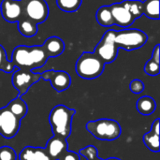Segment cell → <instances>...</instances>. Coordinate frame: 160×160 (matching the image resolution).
Masks as SVG:
<instances>
[{
  "mask_svg": "<svg viewBox=\"0 0 160 160\" xmlns=\"http://www.w3.org/2000/svg\"><path fill=\"white\" fill-rule=\"evenodd\" d=\"M48 58L42 46L19 45L14 48L10 62L18 69L33 71L43 67Z\"/></svg>",
  "mask_w": 160,
  "mask_h": 160,
  "instance_id": "6da1fadb",
  "label": "cell"
},
{
  "mask_svg": "<svg viewBox=\"0 0 160 160\" xmlns=\"http://www.w3.org/2000/svg\"><path fill=\"white\" fill-rule=\"evenodd\" d=\"M110 8L114 24L124 28L130 26L143 15L142 2L140 0H124L110 5Z\"/></svg>",
  "mask_w": 160,
  "mask_h": 160,
  "instance_id": "7a4b0ae2",
  "label": "cell"
},
{
  "mask_svg": "<svg viewBox=\"0 0 160 160\" xmlns=\"http://www.w3.org/2000/svg\"><path fill=\"white\" fill-rule=\"evenodd\" d=\"M74 109H69L65 105H57L52 108L49 115L53 136L67 140L71 133L72 118L75 114Z\"/></svg>",
  "mask_w": 160,
  "mask_h": 160,
  "instance_id": "3957f363",
  "label": "cell"
},
{
  "mask_svg": "<svg viewBox=\"0 0 160 160\" xmlns=\"http://www.w3.org/2000/svg\"><path fill=\"white\" fill-rule=\"evenodd\" d=\"M104 62L94 52H84L78 58L75 65V71L82 79L94 80L99 77L104 71Z\"/></svg>",
  "mask_w": 160,
  "mask_h": 160,
  "instance_id": "277c9868",
  "label": "cell"
},
{
  "mask_svg": "<svg viewBox=\"0 0 160 160\" xmlns=\"http://www.w3.org/2000/svg\"><path fill=\"white\" fill-rule=\"evenodd\" d=\"M86 129L96 139L108 142L117 140L122 132L117 121L106 118L89 121L86 124Z\"/></svg>",
  "mask_w": 160,
  "mask_h": 160,
  "instance_id": "5b68a950",
  "label": "cell"
},
{
  "mask_svg": "<svg viewBox=\"0 0 160 160\" xmlns=\"http://www.w3.org/2000/svg\"><path fill=\"white\" fill-rule=\"evenodd\" d=\"M112 38L118 48L132 51L142 48L148 40V36L140 29H123L120 31L112 30Z\"/></svg>",
  "mask_w": 160,
  "mask_h": 160,
  "instance_id": "8992f818",
  "label": "cell"
},
{
  "mask_svg": "<svg viewBox=\"0 0 160 160\" xmlns=\"http://www.w3.org/2000/svg\"><path fill=\"white\" fill-rule=\"evenodd\" d=\"M23 8V17L35 23L44 22L49 16V7L45 0H21Z\"/></svg>",
  "mask_w": 160,
  "mask_h": 160,
  "instance_id": "52a82bcc",
  "label": "cell"
},
{
  "mask_svg": "<svg viewBox=\"0 0 160 160\" xmlns=\"http://www.w3.org/2000/svg\"><path fill=\"white\" fill-rule=\"evenodd\" d=\"M118 49L119 48L113 41L112 30H108L96 46L94 53L98 56L104 64H111L116 59L118 55Z\"/></svg>",
  "mask_w": 160,
  "mask_h": 160,
  "instance_id": "ba28073f",
  "label": "cell"
},
{
  "mask_svg": "<svg viewBox=\"0 0 160 160\" xmlns=\"http://www.w3.org/2000/svg\"><path fill=\"white\" fill-rule=\"evenodd\" d=\"M40 80V73L34 72L32 70L16 69L12 74V84L14 88L19 92V96L24 95L28 89Z\"/></svg>",
  "mask_w": 160,
  "mask_h": 160,
  "instance_id": "9c48e42d",
  "label": "cell"
},
{
  "mask_svg": "<svg viewBox=\"0 0 160 160\" xmlns=\"http://www.w3.org/2000/svg\"><path fill=\"white\" fill-rule=\"evenodd\" d=\"M1 111V127L0 135L5 139H12L20 129L21 120L11 113L6 107L0 109Z\"/></svg>",
  "mask_w": 160,
  "mask_h": 160,
  "instance_id": "30bf717a",
  "label": "cell"
},
{
  "mask_svg": "<svg viewBox=\"0 0 160 160\" xmlns=\"http://www.w3.org/2000/svg\"><path fill=\"white\" fill-rule=\"evenodd\" d=\"M40 79L49 81L52 88L57 92H63L67 90L71 83V78L69 74L63 70H47L40 73Z\"/></svg>",
  "mask_w": 160,
  "mask_h": 160,
  "instance_id": "8fae6325",
  "label": "cell"
},
{
  "mask_svg": "<svg viewBox=\"0 0 160 160\" xmlns=\"http://www.w3.org/2000/svg\"><path fill=\"white\" fill-rule=\"evenodd\" d=\"M0 12L8 22H18L23 17V8L21 0H2Z\"/></svg>",
  "mask_w": 160,
  "mask_h": 160,
  "instance_id": "7c38bea8",
  "label": "cell"
},
{
  "mask_svg": "<svg viewBox=\"0 0 160 160\" xmlns=\"http://www.w3.org/2000/svg\"><path fill=\"white\" fill-rule=\"evenodd\" d=\"M68 149L67 140L52 136L47 142L45 151L52 160H59Z\"/></svg>",
  "mask_w": 160,
  "mask_h": 160,
  "instance_id": "4fadbf2b",
  "label": "cell"
},
{
  "mask_svg": "<svg viewBox=\"0 0 160 160\" xmlns=\"http://www.w3.org/2000/svg\"><path fill=\"white\" fill-rule=\"evenodd\" d=\"M41 46L49 58L59 56L65 51V42L55 36L48 38Z\"/></svg>",
  "mask_w": 160,
  "mask_h": 160,
  "instance_id": "5bb4252c",
  "label": "cell"
},
{
  "mask_svg": "<svg viewBox=\"0 0 160 160\" xmlns=\"http://www.w3.org/2000/svg\"><path fill=\"white\" fill-rule=\"evenodd\" d=\"M20 160H52L50 156L47 154L45 149L42 148H36L31 146L24 147L20 155H19Z\"/></svg>",
  "mask_w": 160,
  "mask_h": 160,
  "instance_id": "9a60e30c",
  "label": "cell"
},
{
  "mask_svg": "<svg viewBox=\"0 0 160 160\" xmlns=\"http://www.w3.org/2000/svg\"><path fill=\"white\" fill-rule=\"evenodd\" d=\"M157 108L156 101L153 98L149 96H144L140 98L136 102V109L137 111L144 116L151 115Z\"/></svg>",
  "mask_w": 160,
  "mask_h": 160,
  "instance_id": "2e32d148",
  "label": "cell"
},
{
  "mask_svg": "<svg viewBox=\"0 0 160 160\" xmlns=\"http://www.w3.org/2000/svg\"><path fill=\"white\" fill-rule=\"evenodd\" d=\"M6 108L11 112L13 113L17 118H19L20 120H22L27 113V105L26 103L21 98L20 96L16 97L13 100H11L7 106Z\"/></svg>",
  "mask_w": 160,
  "mask_h": 160,
  "instance_id": "e0dca14e",
  "label": "cell"
},
{
  "mask_svg": "<svg viewBox=\"0 0 160 160\" xmlns=\"http://www.w3.org/2000/svg\"><path fill=\"white\" fill-rule=\"evenodd\" d=\"M18 31L25 38H32L38 33V24L28 18L22 17L17 22Z\"/></svg>",
  "mask_w": 160,
  "mask_h": 160,
  "instance_id": "ac0fdd59",
  "label": "cell"
},
{
  "mask_svg": "<svg viewBox=\"0 0 160 160\" xmlns=\"http://www.w3.org/2000/svg\"><path fill=\"white\" fill-rule=\"evenodd\" d=\"M96 19L98 24L104 26V27H109L114 24L113 17L111 11L110 6H102L100 7L96 13Z\"/></svg>",
  "mask_w": 160,
  "mask_h": 160,
  "instance_id": "d6986e66",
  "label": "cell"
},
{
  "mask_svg": "<svg viewBox=\"0 0 160 160\" xmlns=\"http://www.w3.org/2000/svg\"><path fill=\"white\" fill-rule=\"evenodd\" d=\"M142 12L149 19H159V0H145L142 2Z\"/></svg>",
  "mask_w": 160,
  "mask_h": 160,
  "instance_id": "ffe728a7",
  "label": "cell"
},
{
  "mask_svg": "<svg viewBox=\"0 0 160 160\" xmlns=\"http://www.w3.org/2000/svg\"><path fill=\"white\" fill-rule=\"evenodd\" d=\"M143 143L145 146L152 152L158 153L159 151V135L150 130V132L146 133L142 137Z\"/></svg>",
  "mask_w": 160,
  "mask_h": 160,
  "instance_id": "44dd1931",
  "label": "cell"
},
{
  "mask_svg": "<svg viewBox=\"0 0 160 160\" xmlns=\"http://www.w3.org/2000/svg\"><path fill=\"white\" fill-rule=\"evenodd\" d=\"M82 0H56L57 7L65 12H74L78 10Z\"/></svg>",
  "mask_w": 160,
  "mask_h": 160,
  "instance_id": "7402d4cb",
  "label": "cell"
},
{
  "mask_svg": "<svg viewBox=\"0 0 160 160\" xmlns=\"http://www.w3.org/2000/svg\"><path fill=\"white\" fill-rule=\"evenodd\" d=\"M0 70L6 73H11L15 70V67L13 64L8 60L6 50L0 44Z\"/></svg>",
  "mask_w": 160,
  "mask_h": 160,
  "instance_id": "603a6c76",
  "label": "cell"
},
{
  "mask_svg": "<svg viewBox=\"0 0 160 160\" xmlns=\"http://www.w3.org/2000/svg\"><path fill=\"white\" fill-rule=\"evenodd\" d=\"M160 65L156 61L149 59L144 66V72L149 76H157L159 74Z\"/></svg>",
  "mask_w": 160,
  "mask_h": 160,
  "instance_id": "cb8c5ba5",
  "label": "cell"
},
{
  "mask_svg": "<svg viewBox=\"0 0 160 160\" xmlns=\"http://www.w3.org/2000/svg\"><path fill=\"white\" fill-rule=\"evenodd\" d=\"M79 155L85 158L86 160H95L96 158H98V150L95 146L88 145L81 149L79 152Z\"/></svg>",
  "mask_w": 160,
  "mask_h": 160,
  "instance_id": "d4e9b609",
  "label": "cell"
},
{
  "mask_svg": "<svg viewBox=\"0 0 160 160\" xmlns=\"http://www.w3.org/2000/svg\"><path fill=\"white\" fill-rule=\"evenodd\" d=\"M16 152L8 146L0 147V160H16Z\"/></svg>",
  "mask_w": 160,
  "mask_h": 160,
  "instance_id": "484cf974",
  "label": "cell"
},
{
  "mask_svg": "<svg viewBox=\"0 0 160 160\" xmlns=\"http://www.w3.org/2000/svg\"><path fill=\"white\" fill-rule=\"evenodd\" d=\"M129 89L130 91L135 94V95H139L141 93H142V91L144 90V83L138 79H135L133 81L130 82L129 83Z\"/></svg>",
  "mask_w": 160,
  "mask_h": 160,
  "instance_id": "4316f807",
  "label": "cell"
},
{
  "mask_svg": "<svg viewBox=\"0 0 160 160\" xmlns=\"http://www.w3.org/2000/svg\"><path fill=\"white\" fill-rule=\"evenodd\" d=\"M59 160H79V155L74 152L67 150Z\"/></svg>",
  "mask_w": 160,
  "mask_h": 160,
  "instance_id": "83f0119b",
  "label": "cell"
},
{
  "mask_svg": "<svg viewBox=\"0 0 160 160\" xmlns=\"http://www.w3.org/2000/svg\"><path fill=\"white\" fill-rule=\"evenodd\" d=\"M159 49H160L159 44H157V45L155 46L154 50H153V52H152V57H151V59H152V60H154V61H156L157 63H159L160 62Z\"/></svg>",
  "mask_w": 160,
  "mask_h": 160,
  "instance_id": "f1b7e54d",
  "label": "cell"
},
{
  "mask_svg": "<svg viewBox=\"0 0 160 160\" xmlns=\"http://www.w3.org/2000/svg\"><path fill=\"white\" fill-rule=\"evenodd\" d=\"M106 160H120L119 158H108Z\"/></svg>",
  "mask_w": 160,
  "mask_h": 160,
  "instance_id": "f546056e",
  "label": "cell"
},
{
  "mask_svg": "<svg viewBox=\"0 0 160 160\" xmlns=\"http://www.w3.org/2000/svg\"><path fill=\"white\" fill-rule=\"evenodd\" d=\"M0 127H1V111H0Z\"/></svg>",
  "mask_w": 160,
  "mask_h": 160,
  "instance_id": "4dcf8cb0",
  "label": "cell"
},
{
  "mask_svg": "<svg viewBox=\"0 0 160 160\" xmlns=\"http://www.w3.org/2000/svg\"><path fill=\"white\" fill-rule=\"evenodd\" d=\"M95 160H102V159H100V158H96Z\"/></svg>",
  "mask_w": 160,
  "mask_h": 160,
  "instance_id": "1f68e13d",
  "label": "cell"
}]
</instances>
